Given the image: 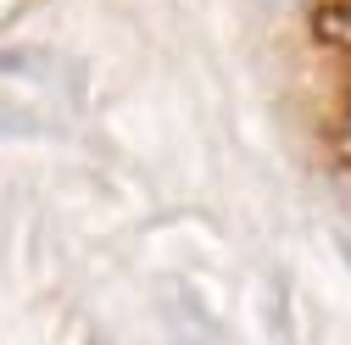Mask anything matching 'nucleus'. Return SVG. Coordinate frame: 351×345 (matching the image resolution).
<instances>
[{
	"instance_id": "1",
	"label": "nucleus",
	"mask_w": 351,
	"mask_h": 345,
	"mask_svg": "<svg viewBox=\"0 0 351 345\" xmlns=\"http://www.w3.org/2000/svg\"><path fill=\"white\" fill-rule=\"evenodd\" d=\"M39 112H28L23 101H6L0 95V140H23V134H39Z\"/></svg>"
}]
</instances>
